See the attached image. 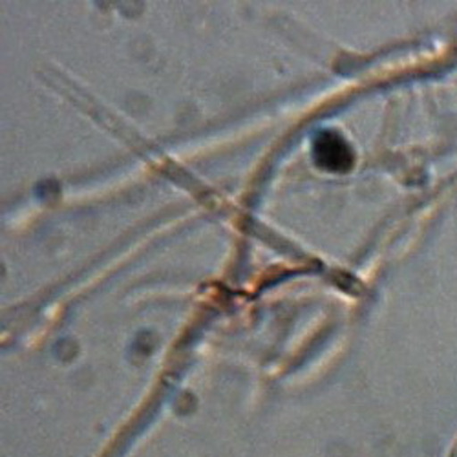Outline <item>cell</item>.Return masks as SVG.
<instances>
[{
  "instance_id": "obj_1",
  "label": "cell",
  "mask_w": 457,
  "mask_h": 457,
  "mask_svg": "<svg viewBox=\"0 0 457 457\" xmlns=\"http://www.w3.org/2000/svg\"><path fill=\"white\" fill-rule=\"evenodd\" d=\"M315 162L331 172H345L353 163V152L338 134L324 130L313 141Z\"/></svg>"
}]
</instances>
